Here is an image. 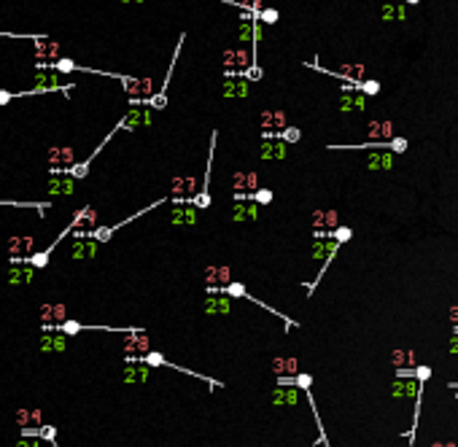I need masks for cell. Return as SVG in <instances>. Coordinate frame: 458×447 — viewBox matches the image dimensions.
<instances>
[{
  "label": "cell",
  "mask_w": 458,
  "mask_h": 447,
  "mask_svg": "<svg viewBox=\"0 0 458 447\" xmlns=\"http://www.w3.org/2000/svg\"><path fill=\"white\" fill-rule=\"evenodd\" d=\"M46 194L49 197H73L75 194V180L70 175H49V180H46Z\"/></svg>",
  "instance_id": "obj_7"
},
{
  "label": "cell",
  "mask_w": 458,
  "mask_h": 447,
  "mask_svg": "<svg viewBox=\"0 0 458 447\" xmlns=\"http://www.w3.org/2000/svg\"><path fill=\"white\" fill-rule=\"evenodd\" d=\"M68 350V337L65 334H52V331H43L41 337V353H65Z\"/></svg>",
  "instance_id": "obj_15"
},
{
  "label": "cell",
  "mask_w": 458,
  "mask_h": 447,
  "mask_svg": "<svg viewBox=\"0 0 458 447\" xmlns=\"http://www.w3.org/2000/svg\"><path fill=\"white\" fill-rule=\"evenodd\" d=\"M221 68H224V75L235 73V49H226L221 54Z\"/></svg>",
  "instance_id": "obj_27"
},
{
  "label": "cell",
  "mask_w": 458,
  "mask_h": 447,
  "mask_svg": "<svg viewBox=\"0 0 458 447\" xmlns=\"http://www.w3.org/2000/svg\"><path fill=\"white\" fill-rule=\"evenodd\" d=\"M232 189L235 192H248V173L237 170V173L232 175Z\"/></svg>",
  "instance_id": "obj_26"
},
{
  "label": "cell",
  "mask_w": 458,
  "mask_h": 447,
  "mask_svg": "<svg viewBox=\"0 0 458 447\" xmlns=\"http://www.w3.org/2000/svg\"><path fill=\"white\" fill-rule=\"evenodd\" d=\"M16 426L19 429H41L43 412L38 407H33V410H16Z\"/></svg>",
  "instance_id": "obj_17"
},
{
  "label": "cell",
  "mask_w": 458,
  "mask_h": 447,
  "mask_svg": "<svg viewBox=\"0 0 458 447\" xmlns=\"http://www.w3.org/2000/svg\"><path fill=\"white\" fill-rule=\"evenodd\" d=\"M197 218H199V213L192 205H175L170 211V224H175V226H197Z\"/></svg>",
  "instance_id": "obj_11"
},
{
  "label": "cell",
  "mask_w": 458,
  "mask_h": 447,
  "mask_svg": "<svg viewBox=\"0 0 458 447\" xmlns=\"http://www.w3.org/2000/svg\"><path fill=\"white\" fill-rule=\"evenodd\" d=\"M41 318H43V323H62V321H68V304H62V302H43L41 304Z\"/></svg>",
  "instance_id": "obj_12"
},
{
  "label": "cell",
  "mask_w": 458,
  "mask_h": 447,
  "mask_svg": "<svg viewBox=\"0 0 458 447\" xmlns=\"http://www.w3.org/2000/svg\"><path fill=\"white\" fill-rule=\"evenodd\" d=\"M286 154H289V148H286V143H281V140H264L262 143V159L264 162L286 159Z\"/></svg>",
  "instance_id": "obj_19"
},
{
  "label": "cell",
  "mask_w": 458,
  "mask_h": 447,
  "mask_svg": "<svg viewBox=\"0 0 458 447\" xmlns=\"http://www.w3.org/2000/svg\"><path fill=\"white\" fill-rule=\"evenodd\" d=\"M121 3H130V0H121Z\"/></svg>",
  "instance_id": "obj_38"
},
{
  "label": "cell",
  "mask_w": 458,
  "mask_h": 447,
  "mask_svg": "<svg viewBox=\"0 0 458 447\" xmlns=\"http://www.w3.org/2000/svg\"><path fill=\"white\" fill-rule=\"evenodd\" d=\"M121 377H124V383H146L148 380V366L146 364H127Z\"/></svg>",
  "instance_id": "obj_20"
},
{
  "label": "cell",
  "mask_w": 458,
  "mask_h": 447,
  "mask_svg": "<svg viewBox=\"0 0 458 447\" xmlns=\"http://www.w3.org/2000/svg\"><path fill=\"white\" fill-rule=\"evenodd\" d=\"M262 205L256 202H235V213H232V221L235 224H243V221H256L259 218Z\"/></svg>",
  "instance_id": "obj_18"
},
{
  "label": "cell",
  "mask_w": 458,
  "mask_h": 447,
  "mask_svg": "<svg viewBox=\"0 0 458 447\" xmlns=\"http://www.w3.org/2000/svg\"><path fill=\"white\" fill-rule=\"evenodd\" d=\"M359 89L364 92V94H377V92H380V81H361Z\"/></svg>",
  "instance_id": "obj_31"
},
{
  "label": "cell",
  "mask_w": 458,
  "mask_h": 447,
  "mask_svg": "<svg viewBox=\"0 0 458 447\" xmlns=\"http://www.w3.org/2000/svg\"><path fill=\"white\" fill-rule=\"evenodd\" d=\"M388 148L396 151V154H404V151H407V140H404V138H391V140H388Z\"/></svg>",
  "instance_id": "obj_29"
},
{
  "label": "cell",
  "mask_w": 458,
  "mask_h": 447,
  "mask_svg": "<svg viewBox=\"0 0 458 447\" xmlns=\"http://www.w3.org/2000/svg\"><path fill=\"white\" fill-rule=\"evenodd\" d=\"M35 278V270L27 267V264H11L6 272V283L8 286H30Z\"/></svg>",
  "instance_id": "obj_10"
},
{
  "label": "cell",
  "mask_w": 458,
  "mask_h": 447,
  "mask_svg": "<svg viewBox=\"0 0 458 447\" xmlns=\"http://www.w3.org/2000/svg\"><path fill=\"white\" fill-rule=\"evenodd\" d=\"M97 226V211H94L92 205H87V207H81V211H75V216H73V221L65 226L75 240H81V237H89V232Z\"/></svg>",
  "instance_id": "obj_2"
},
{
  "label": "cell",
  "mask_w": 458,
  "mask_h": 447,
  "mask_svg": "<svg viewBox=\"0 0 458 447\" xmlns=\"http://www.w3.org/2000/svg\"><path fill=\"white\" fill-rule=\"evenodd\" d=\"M270 402L272 404H297L299 402V393L294 391V388H275V391L270 393Z\"/></svg>",
  "instance_id": "obj_22"
},
{
  "label": "cell",
  "mask_w": 458,
  "mask_h": 447,
  "mask_svg": "<svg viewBox=\"0 0 458 447\" xmlns=\"http://www.w3.org/2000/svg\"><path fill=\"white\" fill-rule=\"evenodd\" d=\"M248 94H251V81L237 78V97H248Z\"/></svg>",
  "instance_id": "obj_33"
},
{
  "label": "cell",
  "mask_w": 458,
  "mask_h": 447,
  "mask_svg": "<svg viewBox=\"0 0 458 447\" xmlns=\"http://www.w3.org/2000/svg\"><path fill=\"white\" fill-rule=\"evenodd\" d=\"M33 245H35V237L24 234V237H8L6 248H8V256H30Z\"/></svg>",
  "instance_id": "obj_14"
},
{
  "label": "cell",
  "mask_w": 458,
  "mask_h": 447,
  "mask_svg": "<svg viewBox=\"0 0 458 447\" xmlns=\"http://www.w3.org/2000/svg\"><path fill=\"white\" fill-rule=\"evenodd\" d=\"M259 192V173H253V170H248V194Z\"/></svg>",
  "instance_id": "obj_32"
},
{
  "label": "cell",
  "mask_w": 458,
  "mask_h": 447,
  "mask_svg": "<svg viewBox=\"0 0 458 447\" xmlns=\"http://www.w3.org/2000/svg\"><path fill=\"white\" fill-rule=\"evenodd\" d=\"M202 310L208 315H229L232 312V297H226V294H208Z\"/></svg>",
  "instance_id": "obj_9"
},
{
  "label": "cell",
  "mask_w": 458,
  "mask_h": 447,
  "mask_svg": "<svg viewBox=\"0 0 458 447\" xmlns=\"http://www.w3.org/2000/svg\"><path fill=\"white\" fill-rule=\"evenodd\" d=\"M216 283H218V288H221V286H229V283H232V270H229L226 264L216 267Z\"/></svg>",
  "instance_id": "obj_24"
},
{
  "label": "cell",
  "mask_w": 458,
  "mask_h": 447,
  "mask_svg": "<svg viewBox=\"0 0 458 447\" xmlns=\"http://www.w3.org/2000/svg\"><path fill=\"white\" fill-rule=\"evenodd\" d=\"M278 11H275V8H262L259 14H256V22H264V24H275L278 22Z\"/></svg>",
  "instance_id": "obj_25"
},
{
  "label": "cell",
  "mask_w": 458,
  "mask_h": 447,
  "mask_svg": "<svg viewBox=\"0 0 458 447\" xmlns=\"http://www.w3.org/2000/svg\"><path fill=\"white\" fill-rule=\"evenodd\" d=\"M35 87L33 89H27V92H16V97H35V94H49V92H62V94H68L70 89H73V84H60L57 81V73H52V70H38L35 73Z\"/></svg>",
  "instance_id": "obj_1"
},
{
  "label": "cell",
  "mask_w": 458,
  "mask_h": 447,
  "mask_svg": "<svg viewBox=\"0 0 458 447\" xmlns=\"http://www.w3.org/2000/svg\"><path fill=\"white\" fill-rule=\"evenodd\" d=\"M272 372H275V377H281V375L294 377V375H299V364H297V358H275Z\"/></svg>",
  "instance_id": "obj_21"
},
{
  "label": "cell",
  "mask_w": 458,
  "mask_h": 447,
  "mask_svg": "<svg viewBox=\"0 0 458 447\" xmlns=\"http://www.w3.org/2000/svg\"><path fill=\"white\" fill-rule=\"evenodd\" d=\"M121 87L130 97H151L154 94V78H135V75H124Z\"/></svg>",
  "instance_id": "obj_8"
},
{
  "label": "cell",
  "mask_w": 458,
  "mask_h": 447,
  "mask_svg": "<svg viewBox=\"0 0 458 447\" xmlns=\"http://www.w3.org/2000/svg\"><path fill=\"white\" fill-rule=\"evenodd\" d=\"M154 124V111L151 108H130L119 119L116 129H138V127H151Z\"/></svg>",
  "instance_id": "obj_5"
},
{
  "label": "cell",
  "mask_w": 458,
  "mask_h": 447,
  "mask_svg": "<svg viewBox=\"0 0 458 447\" xmlns=\"http://www.w3.org/2000/svg\"><path fill=\"white\" fill-rule=\"evenodd\" d=\"M407 3H418V0H407Z\"/></svg>",
  "instance_id": "obj_37"
},
{
  "label": "cell",
  "mask_w": 458,
  "mask_h": 447,
  "mask_svg": "<svg viewBox=\"0 0 458 447\" xmlns=\"http://www.w3.org/2000/svg\"><path fill=\"white\" fill-rule=\"evenodd\" d=\"M46 162H49V175H60L62 170L75 165V151L70 146H52L46 151Z\"/></svg>",
  "instance_id": "obj_3"
},
{
  "label": "cell",
  "mask_w": 458,
  "mask_h": 447,
  "mask_svg": "<svg viewBox=\"0 0 458 447\" xmlns=\"http://www.w3.org/2000/svg\"><path fill=\"white\" fill-rule=\"evenodd\" d=\"M33 43H35V62H57V60H62V46L57 43L54 38L38 33L33 38Z\"/></svg>",
  "instance_id": "obj_4"
},
{
  "label": "cell",
  "mask_w": 458,
  "mask_h": 447,
  "mask_svg": "<svg viewBox=\"0 0 458 447\" xmlns=\"http://www.w3.org/2000/svg\"><path fill=\"white\" fill-rule=\"evenodd\" d=\"M329 240H337V243H345V240H350V229L348 226H337L335 232H332V237Z\"/></svg>",
  "instance_id": "obj_30"
},
{
  "label": "cell",
  "mask_w": 458,
  "mask_h": 447,
  "mask_svg": "<svg viewBox=\"0 0 458 447\" xmlns=\"http://www.w3.org/2000/svg\"><path fill=\"white\" fill-rule=\"evenodd\" d=\"M130 3H143V0H130Z\"/></svg>",
  "instance_id": "obj_36"
},
{
  "label": "cell",
  "mask_w": 458,
  "mask_h": 447,
  "mask_svg": "<svg viewBox=\"0 0 458 447\" xmlns=\"http://www.w3.org/2000/svg\"><path fill=\"white\" fill-rule=\"evenodd\" d=\"M151 350V339L143 329L138 331H130L124 334V356H132V358H143Z\"/></svg>",
  "instance_id": "obj_6"
},
{
  "label": "cell",
  "mask_w": 458,
  "mask_h": 447,
  "mask_svg": "<svg viewBox=\"0 0 458 447\" xmlns=\"http://www.w3.org/2000/svg\"><path fill=\"white\" fill-rule=\"evenodd\" d=\"M283 127H289V124H286V113H283L281 108H267V111H262V132H267V129L278 132V129H283Z\"/></svg>",
  "instance_id": "obj_16"
},
{
  "label": "cell",
  "mask_w": 458,
  "mask_h": 447,
  "mask_svg": "<svg viewBox=\"0 0 458 447\" xmlns=\"http://www.w3.org/2000/svg\"><path fill=\"white\" fill-rule=\"evenodd\" d=\"M221 97H237V78H224L221 84Z\"/></svg>",
  "instance_id": "obj_28"
},
{
  "label": "cell",
  "mask_w": 458,
  "mask_h": 447,
  "mask_svg": "<svg viewBox=\"0 0 458 447\" xmlns=\"http://www.w3.org/2000/svg\"><path fill=\"white\" fill-rule=\"evenodd\" d=\"M94 256H97V243H94L92 237H81V240H73L70 259L84 261V259H94Z\"/></svg>",
  "instance_id": "obj_13"
},
{
  "label": "cell",
  "mask_w": 458,
  "mask_h": 447,
  "mask_svg": "<svg viewBox=\"0 0 458 447\" xmlns=\"http://www.w3.org/2000/svg\"><path fill=\"white\" fill-rule=\"evenodd\" d=\"M14 447H41V442H38V439H27V436H22V439H19Z\"/></svg>",
  "instance_id": "obj_35"
},
{
  "label": "cell",
  "mask_w": 458,
  "mask_h": 447,
  "mask_svg": "<svg viewBox=\"0 0 458 447\" xmlns=\"http://www.w3.org/2000/svg\"><path fill=\"white\" fill-rule=\"evenodd\" d=\"M248 202H256V205H270V202H272V192H270V189H259V192L248 194Z\"/></svg>",
  "instance_id": "obj_23"
},
{
  "label": "cell",
  "mask_w": 458,
  "mask_h": 447,
  "mask_svg": "<svg viewBox=\"0 0 458 447\" xmlns=\"http://www.w3.org/2000/svg\"><path fill=\"white\" fill-rule=\"evenodd\" d=\"M16 97V92H8V89H0V106H8Z\"/></svg>",
  "instance_id": "obj_34"
}]
</instances>
